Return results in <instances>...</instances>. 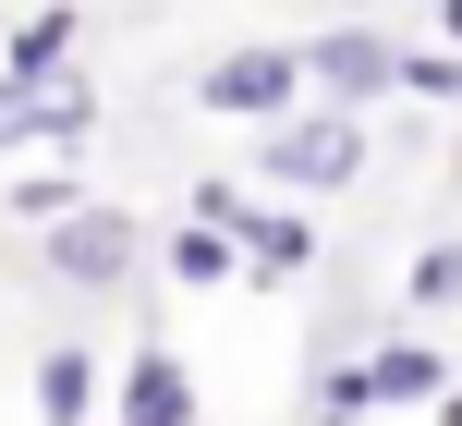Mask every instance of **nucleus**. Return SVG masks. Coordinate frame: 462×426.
Instances as JSON below:
<instances>
[{
  "instance_id": "nucleus-15",
  "label": "nucleus",
  "mask_w": 462,
  "mask_h": 426,
  "mask_svg": "<svg viewBox=\"0 0 462 426\" xmlns=\"http://www.w3.org/2000/svg\"><path fill=\"white\" fill-rule=\"evenodd\" d=\"M439 37H450V49H462V0H439Z\"/></svg>"
},
{
  "instance_id": "nucleus-1",
  "label": "nucleus",
  "mask_w": 462,
  "mask_h": 426,
  "mask_svg": "<svg viewBox=\"0 0 462 426\" xmlns=\"http://www.w3.org/2000/svg\"><path fill=\"white\" fill-rule=\"evenodd\" d=\"M353 171H365V110H341V97L280 110L255 134V183H280V195H341Z\"/></svg>"
},
{
  "instance_id": "nucleus-2",
  "label": "nucleus",
  "mask_w": 462,
  "mask_h": 426,
  "mask_svg": "<svg viewBox=\"0 0 462 426\" xmlns=\"http://www.w3.org/2000/svg\"><path fill=\"white\" fill-rule=\"evenodd\" d=\"M49 268H61L73 292H122L146 268V219L134 208H97V195H73L61 219H49Z\"/></svg>"
},
{
  "instance_id": "nucleus-9",
  "label": "nucleus",
  "mask_w": 462,
  "mask_h": 426,
  "mask_svg": "<svg viewBox=\"0 0 462 426\" xmlns=\"http://www.w3.org/2000/svg\"><path fill=\"white\" fill-rule=\"evenodd\" d=\"M37 426H97V354L86 341H61L37 366Z\"/></svg>"
},
{
  "instance_id": "nucleus-8",
  "label": "nucleus",
  "mask_w": 462,
  "mask_h": 426,
  "mask_svg": "<svg viewBox=\"0 0 462 426\" xmlns=\"http://www.w3.org/2000/svg\"><path fill=\"white\" fill-rule=\"evenodd\" d=\"M73 37H86V13L73 0H49V13H13V37H0V73H61Z\"/></svg>"
},
{
  "instance_id": "nucleus-3",
  "label": "nucleus",
  "mask_w": 462,
  "mask_h": 426,
  "mask_svg": "<svg viewBox=\"0 0 462 426\" xmlns=\"http://www.w3.org/2000/svg\"><path fill=\"white\" fill-rule=\"evenodd\" d=\"M195 219L244 244V281H304V268H317V219H292V208H255L244 183H195Z\"/></svg>"
},
{
  "instance_id": "nucleus-4",
  "label": "nucleus",
  "mask_w": 462,
  "mask_h": 426,
  "mask_svg": "<svg viewBox=\"0 0 462 426\" xmlns=\"http://www.w3.org/2000/svg\"><path fill=\"white\" fill-rule=\"evenodd\" d=\"M195 110L208 122H280V110H304V49H219L208 73H195Z\"/></svg>"
},
{
  "instance_id": "nucleus-6",
  "label": "nucleus",
  "mask_w": 462,
  "mask_h": 426,
  "mask_svg": "<svg viewBox=\"0 0 462 426\" xmlns=\"http://www.w3.org/2000/svg\"><path fill=\"white\" fill-rule=\"evenodd\" d=\"M304 86H328L341 110H365V97L402 86V37L390 24H317V37H304Z\"/></svg>"
},
{
  "instance_id": "nucleus-10",
  "label": "nucleus",
  "mask_w": 462,
  "mask_h": 426,
  "mask_svg": "<svg viewBox=\"0 0 462 426\" xmlns=\"http://www.w3.org/2000/svg\"><path fill=\"white\" fill-rule=\"evenodd\" d=\"M365 378H377V403H439V390H450V366L426 354V341H377V354H365Z\"/></svg>"
},
{
  "instance_id": "nucleus-5",
  "label": "nucleus",
  "mask_w": 462,
  "mask_h": 426,
  "mask_svg": "<svg viewBox=\"0 0 462 426\" xmlns=\"http://www.w3.org/2000/svg\"><path fill=\"white\" fill-rule=\"evenodd\" d=\"M97 134V86L86 73H0V146H86Z\"/></svg>"
},
{
  "instance_id": "nucleus-14",
  "label": "nucleus",
  "mask_w": 462,
  "mask_h": 426,
  "mask_svg": "<svg viewBox=\"0 0 462 426\" xmlns=\"http://www.w3.org/2000/svg\"><path fill=\"white\" fill-rule=\"evenodd\" d=\"M402 97H462V49H402Z\"/></svg>"
},
{
  "instance_id": "nucleus-11",
  "label": "nucleus",
  "mask_w": 462,
  "mask_h": 426,
  "mask_svg": "<svg viewBox=\"0 0 462 426\" xmlns=\"http://www.w3.org/2000/svg\"><path fill=\"white\" fill-rule=\"evenodd\" d=\"M159 256H171V281H195V292H208V281H244V244H231V232H208V219H183Z\"/></svg>"
},
{
  "instance_id": "nucleus-13",
  "label": "nucleus",
  "mask_w": 462,
  "mask_h": 426,
  "mask_svg": "<svg viewBox=\"0 0 462 426\" xmlns=\"http://www.w3.org/2000/svg\"><path fill=\"white\" fill-rule=\"evenodd\" d=\"M377 414V378H365V366H328V378H317V426H365Z\"/></svg>"
},
{
  "instance_id": "nucleus-16",
  "label": "nucleus",
  "mask_w": 462,
  "mask_h": 426,
  "mask_svg": "<svg viewBox=\"0 0 462 426\" xmlns=\"http://www.w3.org/2000/svg\"><path fill=\"white\" fill-rule=\"evenodd\" d=\"M439 426H462V378H450V390H439Z\"/></svg>"
},
{
  "instance_id": "nucleus-7",
  "label": "nucleus",
  "mask_w": 462,
  "mask_h": 426,
  "mask_svg": "<svg viewBox=\"0 0 462 426\" xmlns=\"http://www.w3.org/2000/svg\"><path fill=\"white\" fill-rule=\"evenodd\" d=\"M110 426H208V414H195V366L146 341V354L122 366V390H110Z\"/></svg>"
},
{
  "instance_id": "nucleus-17",
  "label": "nucleus",
  "mask_w": 462,
  "mask_h": 426,
  "mask_svg": "<svg viewBox=\"0 0 462 426\" xmlns=\"http://www.w3.org/2000/svg\"><path fill=\"white\" fill-rule=\"evenodd\" d=\"M450 378H462V366H450Z\"/></svg>"
},
{
  "instance_id": "nucleus-12",
  "label": "nucleus",
  "mask_w": 462,
  "mask_h": 426,
  "mask_svg": "<svg viewBox=\"0 0 462 426\" xmlns=\"http://www.w3.org/2000/svg\"><path fill=\"white\" fill-rule=\"evenodd\" d=\"M402 305H414V317L462 305V244H426V256H414V281H402Z\"/></svg>"
}]
</instances>
